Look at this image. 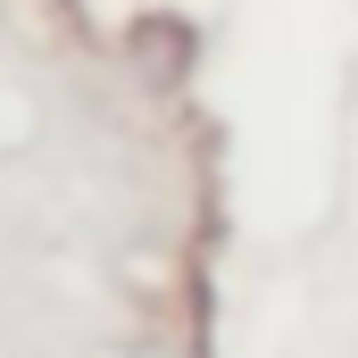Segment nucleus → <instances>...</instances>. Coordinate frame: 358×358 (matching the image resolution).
Returning a JSON list of instances; mask_svg holds the SVG:
<instances>
[{
	"instance_id": "f257e3e1",
	"label": "nucleus",
	"mask_w": 358,
	"mask_h": 358,
	"mask_svg": "<svg viewBox=\"0 0 358 358\" xmlns=\"http://www.w3.org/2000/svg\"><path fill=\"white\" fill-rule=\"evenodd\" d=\"M100 358H200L183 334H142V342H125V350H100Z\"/></svg>"
},
{
	"instance_id": "f03ea898",
	"label": "nucleus",
	"mask_w": 358,
	"mask_h": 358,
	"mask_svg": "<svg viewBox=\"0 0 358 358\" xmlns=\"http://www.w3.org/2000/svg\"><path fill=\"white\" fill-rule=\"evenodd\" d=\"M0 358H8V342H0Z\"/></svg>"
}]
</instances>
